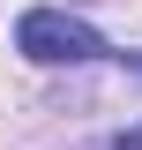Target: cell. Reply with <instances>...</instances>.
I'll use <instances>...</instances> for the list:
<instances>
[{"label": "cell", "mask_w": 142, "mask_h": 150, "mask_svg": "<svg viewBox=\"0 0 142 150\" xmlns=\"http://www.w3.org/2000/svg\"><path fill=\"white\" fill-rule=\"evenodd\" d=\"M15 53L37 68H82V60H112V45H105V30H90L67 8H30L15 23Z\"/></svg>", "instance_id": "6da1fadb"}, {"label": "cell", "mask_w": 142, "mask_h": 150, "mask_svg": "<svg viewBox=\"0 0 142 150\" xmlns=\"http://www.w3.org/2000/svg\"><path fill=\"white\" fill-rule=\"evenodd\" d=\"M112 150H142V128H127V135H112Z\"/></svg>", "instance_id": "7a4b0ae2"}]
</instances>
